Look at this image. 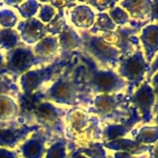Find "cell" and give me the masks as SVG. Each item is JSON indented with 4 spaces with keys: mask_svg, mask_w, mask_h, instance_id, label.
<instances>
[{
    "mask_svg": "<svg viewBox=\"0 0 158 158\" xmlns=\"http://www.w3.org/2000/svg\"><path fill=\"white\" fill-rule=\"evenodd\" d=\"M82 71L83 66L75 55L52 85L44 89L45 101L77 107L91 106L94 97L83 87Z\"/></svg>",
    "mask_w": 158,
    "mask_h": 158,
    "instance_id": "obj_1",
    "label": "cell"
},
{
    "mask_svg": "<svg viewBox=\"0 0 158 158\" xmlns=\"http://www.w3.org/2000/svg\"><path fill=\"white\" fill-rule=\"evenodd\" d=\"M83 66L82 84L94 97L98 94H117L127 87V82L113 69H101L98 64L82 51L76 53Z\"/></svg>",
    "mask_w": 158,
    "mask_h": 158,
    "instance_id": "obj_2",
    "label": "cell"
},
{
    "mask_svg": "<svg viewBox=\"0 0 158 158\" xmlns=\"http://www.w3.org/2000/svg\"><path fill=\"white\" fill-rule=\"evenodd\" d=\"M87 112L95 115L101 123L121 124L131 118L132 106L126 94H98L94 96Z\"/></svg>",
    "mask_w": 158,
    "mask_h": 158,
    "instance_id": "obj_3",
    "label": "cell"
},
{
    "mask_svg": "<svg viewBox=\"0 0 158 158\" xmlns=\"http://www.w3.org/2000/svg\"><path fill=\"white\" fill-rule=\"evenodd\" d=\"M65 137L69 142L76 141L83 143H97L94 141L102 140L103 130L100 127V120L95 116H89V113L81 110L78 107L69 109L66 113Z\"/></svg>",
    "mask_w": 158,
    "mask_h": 158,
    "instance_id": "obj_4",
    "label": "cell"
},
{
    "mask_svg": "<svg viewBox=\"0 0 158 158\" xmlns=\"http://www.w3.org/2000/svg\"><path fill=\"white\" fill-rule=\"evenodd\" d=\"M66 113L67 110L55 106L52 102L44 100L35 106L26 125L38 126L50 139V142H54L56 139L66 138L64 121Z\"/></svg>",
    "mask_w": 158,
    "mask_h": 158,
    "instance_id": "obj_5",
    "label": "cell"
},
{
    "mask_svg": "<svg viewBox=\"0 0 158 158\" xmlns=\"http://www.w3.org/2000/svg\"><path fill=\"white\" fill-rule=\"evenodd\" d=\"M78 33L82 42L81 51L91 56L99 67L113 69L118 66L120 53L115 46L106 43L101 35L91 34L86 30H80Z\"/></svg>",
    "mask_w": 158,
    "mask_h": 158,
    "instance_id": "obj_6",
    "label": "cell"
},
{
    "mask_svg": "<svg viewBox=\"0 0 158 158\" xmlns=\"http://www.w3.org/2000/svg\"><path fill=\"white\" fill-rule=\"evenodd\" d=\"M118 65V75L127 82L126 94L131 96L144 81L145 74L150 71V64L146 61L142 48H139L129 56H120Z\"/></svg>",
    "mask_w": 158,
    "mask_h": 158,
    "instance_id": "obj_7",
    "label": "cell"
},
{
    "mask_svg": "<svg viewBox=\"0 0 158 158\" xmlns=\"http://www.w3.org/2000/svg\"><path fill=\"white\" fill-rule=\"evenodd\" d=\"M5 59L7 75H10L14 82L24 73L31 70L33 66H44L43 62L35 56L32 47L24 44L7 51Z\"/></svg>",
    "mask_w": 158,
    "mask_h": 158,
    "instance_id": "obj_8",
    "label": "cell"
},
{
    "mask_svg": "<svg viewBox=\"0 0 158 158\" xmlns=\"http://www.w3.org/2000/svg\"><path fill=\"white\" fill-rule=\"evenodd\" d=\"M69 61L61 60L57 56L48 66H44L39 69L27 71L19 78L22 93L31 94L42 89L43 84L47 83L56 78L58 73L61 72V70L69 64Z\"/></svg>",
    "mask_w": 158,
    "mask_h": 158,
    "instance_id": "obj_9",
    "label": "cell"
},
{
    "mask_svg": "<svg viewBox=\"0 0 158 158\" xmlns=\"http://www.w3.org/2000/svg\"><path fill=\"white\" fill-rule=\"evenodd\" d=\"M140 30L119 26L114 31L103 33L102 38L109 44L115 46L120 53V56H129L141 48L140 39L136 36Z\"/></svg>",
    "mask_w": 158,
    "mask_h": 158,
    "instance_id": "obj_10",
    "label": "cell"
},
{
    "mask_svg": "<svg viewBox=\"0 0 158 158\" xmlns=\"http://www.w3.org/2000/svg\"><path fill=\"white\" fill-rule=\"evenodd\" d=\"M156 95L153 87L149 81H145L141 86L130 96V103L136 107L142 118V122L148 124L153 121V107L155 106Z\"/></svg>",
    "mask_w": 158,
    "mask_h": 158,
    "instance_id": "obj_11",
    "label": "cell"
},
{
    "mask_svg": "<svg viewBox=\"0 0 158 158\" xmlns=\"http://www.w3.org/2000/svg\"><path fill=\"white\" fill-rule=\"evenodd\" d=\"M38 126L20 124L17 120L7 122L0 129V146L3 148H15L24 142L30 133L39 131Z\"/></svg>",
    "mask_w": 158,
    "mask_h": 158,
    "instance_id": "obj_12",
    "label": "cell"
},
{
    "mask_svg": "<svg viewBox=\"0 0 158 158\" xmlns=\"http://www.w3.org/2000/svg\"><path fill=\"white\" fill-rule=\"evenodd\" d=\"M58 39L59 58L65 61H70L79 49H81V38L80 34L69 25H67Z\"/></svg>",
    "mask_w": 158,
    "mask_h": 158,
    "instance_id": "obj_13",
    "label": "cell"
},
{
    "mask_svg": "<svg viewBox=\"0 0 158 158\" xmlns=\"http://www.w3.org/2000/svg\"><path fill=\"white\" fill-rule=\"evenodd\" d=\"M17 28L20 39L27 45L37 44L47 34L45 24L35 18L20 21Z\"/></svg>",
    "mask_w": 158,
    "mask_h": 158,
    "instance_id": "obj_14",
    "label": "cell"
},
{
    "mask_svg": "<svg viewBox=\"0 0 158 158\" xmlns=\"http://www.w3.org/2000/svg\"><path fill=\"white\" fill-rule=\"evenodd\" d=\"M139 122H142L141 115L139 114L136 107L132 106V112L131 118L124 123L121 124H107L103 130L102 140L103 143L114 141L117 139H121L132 131Z\"/></svg>",
    "mask_w": 158,
    "mask_h": 158,
    "instance_id": "obj_15",
    "label": "cell"
},
{
    "mask_svg": "<svg viewBox=\"0 0 158 158\" xmlns=\"http://www.w3.org/2000/svg\"><path fill=\"white\" fill-rule=\"evenodd\" d=\"M48 143H50V139L40 129L33 132L31 137L19 146V150L24 158H44L46 152L45 145Z\"/></svg>",
    "mask_w": 158,
    "mask_h": 158,
    "instance_id": "obj_16",
    "label": "cell"
},
{
    "mask_svg": "<svg viewBox=\"0 0 158 158\" xmlns=\"http://www.w3.org/2000/svg\"><path fill=\"white\" fill-rule=\"evenodd\" d=\"M33 49L35 56L43 62V64L52 63L57 56L58 53V39L57 37L47 35L38 42Z\"/></svg>",
    "mask_w": 158,
    "mask_h": 158,
    "instance_id": "obj_17",
    "label": "cell"
},
{
    "mask_svg": "<svg viewBox=\"0 0 158 158\" xmlns=\"http://www.w3.org/2000/svg\"><path fill=\"white\" fill-rule=\"evenodd\" d=\"M102 144L104 147L109 150H114L117 152H124L132 156H139L141 154L143 155L146 153H151L154 147V146L143 145L131 139H124V138L102 143Z\"/></svg>",
    "mask_w": 158,
    "mask_h": 158,
    "instance_id": "obj_18",
    "label": "cell"
},
{
    "mask_svg": "<svg viewBox=\"0 0 158 158\" xmlns=\"http://www.w3.org/2000/svg\"><path fill=\"white\" fill-rule=\"evenodd\" d=\"M140 40L144 49V57L150 64L158 52V23L144 26L142 30Z\"/></svg>",
    "mask_w": 158,
    "mask_h": 158,
    "instance_id": "obj_19",
    "label": "cell"
},
{
    "mask_svg": "<svg viewBox=\"0 0 158 158\" xmlns=\"http://www.w3.org/2000/svg\"><path fill=\"white\" fill-rule=\"evenodd\" d=\"M70 19L79 29H91L95 21V14L89 6L79 5L71 10Z\"/></svg>",
    "mask_w": 158,
    "mask_h": 158,
    "instance_id": "obj_20",
    "label": "cell"
},
{
    "mask_svg": "<svg viewBox=\"0 0 158 158\" xmlns=\"http://www.w3.org/2000/svg\"><path fill=\"white\" fill-rule=\"evenodd\" d=\"M120 6L126 9L131 18L135 20L143 21L148 20L151 11V1H121L119 2Z\"/></svg>",
    "mask_w": 158,
    "mask_h": 158,
    "instance_id": "obj_21",
    "label": "cell"
},
{
    "mask_svg": "<svg viewBox=\"0 0 158 158\" xmlns=\"http://www.w3.org/2000/svg\"><path fill=\"white\" fill-rule=\"evenodd\" d=\"M19 113L18 103L9 95L0 96V122L7 123L15 121Z\"/></svg>",
    "mask_w": 158,
    "mask_h": 158,
    "instance_id": "obj_22",
    "label": "cell"
},
{
    "mask_svg": "<svg viewBox=\"0 0 158 158\" xmlns=\"http://www.w3.org/2000/svg\"><path fill=\"white\" fill-rule=\"evenodd\" d=\"M117 29V25L113 22L109 15L106 12L99 13L96 17V20L94 21V25L88 31L91 34L96 35L98 32L108 33L114 31Z\"/></svg>",
    "mask_w": 158,
    "mask_h": 158,
    "instance_id": "obj_23",
    "label": "cell"
},
{
    "mask_svg": "<svg viewBox=\"0 0 158 158\" xmlns=\"http://www.w3.org/2000/svg\"><path fill=\"white\" fill-rule=\"evenodd\" d=\"M20 44V36L17 31L13 29L0 30V48L9 51Z\"/></svg>",
    "mask_w": 158,
    "mask_h": 158,
    "instance_id": "obj_24",
    "label": "cell"
},
{
    "mask_svg": "<svg viewBox=\"0 0 158 158\" xmlns=\"http://www.w3.org/2000/svg\"><path fill=\"white\" fill-rule=\"evenodd\" d=\"M132 136L134 138V141L138 143L143 145L155 143L158 141V127L144 126L141 128L137 131V133H133Z\"/></svg>",
    "mask_w": 158,
    "mask_h": 158,
    "instance_id": "obj_25",
    "label": "cell"
},
{
    "mask_svg": "<svg viewBox=\"0 0 158 158\" xmlns=\"http://www.w3.org/2000/svg\"><path fill=\"white\" fill-rule=\"evenodd\" d=\"M68 144L69 141L66 138L55 140L51 146L46 149L45 158H69Z\"/></svg>",
    "mask_w": 158,
    "mask_h": 158,
    "instance_id": "obj_26",
    "label": "cell"
},
{
    "mask_svg": "<svg viewBox=\"0 0 158 158\" xmlns=\"http://www.w3.org/2000/svg\"><path fill=\"white\" fill-rule=\"evenodd\" d=\"M67 25L68 24L66 22V19L64 15V8H61L58 9V12L56 14L53 19L45 26H46L47 33H49L51 36H55L57 34L59 35Z\"/></svg>",
    "mask_w": 158,
    "mask_h": 158,
    "instance_id": "obj_27",
    "label": "cell"
},
{
    "mask_svg": "<svg viewBox=\"0 0 158 158\" xmlns=\"http://www.w3.org/2000/svg\"><path fill=\"white\" fill-rule=\"evenodd\" d=\"M77 150L88 158H107L102 143H90L88 147L77 148Z\"/></svg>",
    "mask_w": 158,
    "mask_h": 158,
    "instance_id": "obj_28",
    "label": "cell"
},
{
    "mask_svg": "<svg viewBox=\"0 0 158 158\" xmlns=\"http://www.w3.org/2000/svg\"><path fill=\"white\" fill-rule=\"evenodd\" d=\"M41 6V2H37L34 0H29L25 2H21L19 6H17V8L24 19H31L33 18L36 13L38 12L39 8Z\"/></svg>",
    "mask_w": 158,
    "mask_h": 158,
    "instance_id": "obj_29",
    "label": "cell"
},
{
    "mask_svg": "<svg viewBox=\"0 0 158 158\" xmlns=\"http://www.w3.org/2000/svg\"><path fill=\"white\" fill-rule=\"evenodd\" d=\"M108 15L116 25L124 26L126 23H128L131 20L129 13L125 9H123L121 6L113 7L112 9L109 10Z\"/></svg>",
    "mask_w": 158,
    "mask_h": 158,
    "instance_id": "obj_30",
    "label": "cell"
},
{
    "mask_svg": "<svg viewBox=\"0 0 158 158\" xmlns=\"http://www.w3.org/2000/svg\"><path fill=\"white\" fill-rule=\"evenodd\" d=\"M19 93V86L6 76H0V96L1 95H16Z\"/></svg>",
    "mask_w": 158,
    "mask_h": 158,
    "instance_id": "obj_31",
    "label": "cell"
},
{
    "mask_svg": "<svg viewBox=\"0 0 158 158\" xmlns=\"http://www.w3.org/2000/svg\"><path fill=\"white\" fill-rule=\"evenodd\" d=\"M18 22V17L15 12L9 8H2L0 10V25L4 29H12Z\"/></svg>",
    "mask_w": 158,
    "mask_h": 158,
    "instance_id": "obj_32",
    "label": "cell"
},
{
    "mask_svg": "<svg viewBox=\"0 0 158 158\" xmlns=\"http://www.w3.org/2000/svg\"><path fill=\"white\" fill-rule=\"evenodd\" d=\"M56 8L53 7L51 5L44 3V2H41V6L39 8V14H38V19L43 22L44 24H47L49 23L53 18L56 16Z\"/></svg>",
    "mask_w": 158,
    "mask_h": 158,
    "instance_id": "obj_33",
    "label": "cell"
},
{
    "mask_svg": "<svg viewBox=\"0 0 158 158\" xmlns=\"http://www.w3.org/2000/svg\"><path fill=\"white\" fill-rule=\"evenodd\" d=\"M85 3L88 4V5L93 6L98 11H100V13H102V12H104L106 9H109L110 10L113 7H115L118 2L117 1L108 0V1H86Z\"/></svg>",
    "mask_w": 158,
    "mask_h": 158,
    "instance_id": "obj_34",
    "label": "cell"
},
{
    "mask_svg": "<svg viewBox=\"0 0 158 158\" xmlns=\"http://www.w3.org/2000/svg\"><path fill=\"white\" fill-rule=\"evenodd\" d=\"M19 150H8L6 148H0V158H19Z\"/></svg>",
    "mask_w": 158,
    "mask_h": 158,
    "instance_id": "obj_35",
    "label": "cell"
},
{
    "mask_svg": "<svg viewBox=\"0 0 158 158\" xmlns=\"http://www.w3.org/2000/svg\"><path fill=\"white\" fill-rule=\"evenodd\" d=\"M151 81V83L152 85L154 86V92H155V95L156 96V103L155 104V106H154V109H153V114L156 115L158 112V73H156Z\"/></svg>",
    "mask_w": 158,
    "mask_h": 158,
    "instance_id": "obj_36",
    "label": "cell"
},
{
    "mask_svg": "<svg viewBox=\"0 0 158 158\" xmlns=\"http://www.w3.org/2000/svg\"><path fill=\"white\" fill-rule=\"evenodd\" d=\"M148 20L149 22L158 21V1H151V11Z\"/></svg>",
    "mask_w": 158,
    "mask_h": 158,
    "instance_id": "obj_37",
    "label": "cell"
},
{
    "mask_svg": "<svg viewBox=\"0 0 158 158\" xmlns=\"http://www.w3.org/2000/svg\"><path fill=\"white\" fill-rule=\"evenodd\" d=\"M68 148H69V150L70 151V155L69 156V158H88L86 157L84 155L81 154V153L77 150V148L75 147V145H74V143H73L72 142H69V141Z\"/></svg>",
    "mask_w": 158,
    "mask_h": 158,
    "instance_id": "obj_38",
    "label": "cell"
},
{
    "mask_svg": "<svg viewBox=\"0 0 158 158\" xmlns=\"http://www.w3.org/2000/svg\"><path fill=\"white\" fill-rule=\"evenodd\" d=\"M157 69H158V56L156 57V59L154 61V63L150 66V71H149V73L147 74V77H146V81H150L151 78L154 76V73H156Z\"/></svg>",
    "mask_w": 158,
    "mask_h": 158,
    "instance_id": "obj_39",
    "label": "cell"
},
{
    "mask_svg": "<svg viewBox=\"0 0 158 158\" xmlns=\"http://www.w3.org/2000/svg\"><path fill=\"white\" fill-rule=\"evenodd\" d=\"M7 70L6 66V59L2 53H0V76H6Z\"/></svg>",
    "mask_w": 158,
    "mask_h": 158,
    "instance_id": "obj_40",
    "label": "cell"
},
{
    "mask_svg": "<svg viewBox=\"0 0 158 158\" xmlns=\"http://www.w3.org/2000/svg\"><path fill=\"white\" fill-rule=\"evenodd\" d=\"M53 7H56L57 9H61L64 7H67V5L69 1H50L48 2Z\"/></svg>",
    "mask_w": 158,
    "mask_h": 158,
    "instance_id": "obj_41",
    "label": "cell"
},
{
    "mask_svg": "<svg viewBox=\"0 0 158 158\" xmlns=\"http://www.w3.org/2000/svg\"><path fill=\"white\" fill-rule=\"evenodd\" d=\"M21 2H22L21 0H9V1L6 0V1L4 2V4L8 5V6H19Z\"/></svg>",
    "mask_w": 158,
    "mask_h": 158,
    "instance_id": "obj_42",
    "label": "cell"
},
{
    "mask_svg": "<svg viewBox=\"0 0 158 158\" xmlns=\"http://www.w3.org/2000/svg\"><path fill=\"white\" fill-rule=\"evenodd\" d=\"M151 158H158V143L155 147H153L151 152Z\"/></svg>",
    "mask_w": 158,
    "mask_h": 158,
    "instance_id": "obj_43",
    "label": "cell"
},
{
    "mask_svg": "<svg viewBox=\"0 0 158 158\" xmlns=\"http://www.w3.org/2000/svg\"><path fill=\"white\" fill-rule=\"evenodd\" d=\"M156 118H155L154 120H155L156 124L157 125V127H158V112H157V113H156Z\"/></svg>",
    "mask_w": 158,
    "mask_h": 158,
    "instance_id": "obj_44",
    "label": "cell"
},
{
    "mask_svg": "<svg viewBox=\"0 0 158 158\" xmlns=\"http://www.w3.org/2000/svg\"><path fill=\"white\" fill-rule=\"evenodd\" d=\"M5 124H6V123H2V122H0V129H1L2 127H4V126H5Z\"/></svg>",
    "mask_w": 158,
    "mask_h": 158,
    "instance_id": "obj_45",
    "label": "cell"
},
{
    "mask_svg": "<svg viewBox=\"0 0 158 158\" xmlns=\"http://www.w3.org/2000/svg\"><path fill=\"white\" fill-rule=\"evenodd\" d=\"M4 6V2L0 1V6Z\"/></svg>",
    "mask_w": 158,
    "mask_h": 158,
    "instance_id": "obj_46",
    "label": "cell"
},
{
    "mask_svg": "<svg viewBox=\"0 0 158 158\" xmlns=\"http://www.w3.org/2000/svg\"><path fill=\"white\" fill-rule=\"evenodd\" d=\"M107 158H113V157H107Z\"/></svg>",
    "mask_w": 158,
    "mask_h": 158,
    "instance_id": "obj_47",
    "label": "cell"
}]
</instances>
